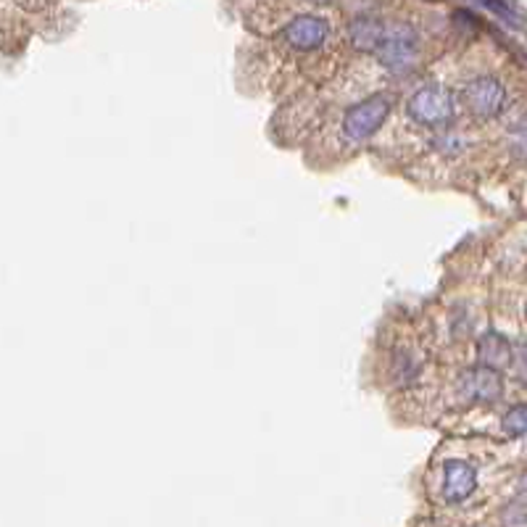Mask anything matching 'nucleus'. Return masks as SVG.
<instances>
[{
	"mask_svg": "<svg viewBox=\"0 0 527 527\" xmlns=\"http://www.w3.org/2000/svg\"><path fill=\"white\" fill-rule=\"evenodd\" d=\"M390 106L393 98L385 96V93H375L364 101L353 103L351 108L343 111V119H340V137L356 148V146H364L377 129L382 127V122L388 119L390 114Z\"/></svg>",
	"mask_w": 527,
	"mask_h": 527,
	"instance_id": "1",
	"label": "nucleus"
},
{
	"mask_svg": "<svg viewBox=\"0 0 527 527\" xmlns=\"http://www.w3.org/2000/svg\"><path fill=\"white\" fill-rule=\"evenodd\" d=\"M406 111L420 127L443 129V127L451 125L453 117H456V98L443 85H427L409 98Z\"/></svg>",
	"mask_w": 527,
	"mask_h": 527,
	"instance_id": "3",
	"label": "nucleus"
},
{
	"mask_svg": "<svg viewBox=\"0 0 527 527\" xmlns=\"http://www.w3.org/2000/svg\"><path fill=\"white\" fill-rule=\"evenodd\" d=\"M527 430V409L525 403H517L512 406L506 414H503V432L512 435V438H522Z\"/></svg>",
	"mask_w": 527,
	"mask_h": 527,
	"instance_id": "11",
	"label": "nucleus"
},
{
	"mask_svg": "<svg viewBox=\"0 0 527 527\" xmlns=\"http://www.w3.org/2000/svg\"><path fill=\"white\" fill-rule=\"evenodd\" d=\"M382 32H385V25L377 16H367V14L356 16L349 25V37H351L353 48L361 53H375L380 40H382Z\"/></svg>",
	"mask_w": 527,
	"mask_h": 527,
	"instance_id": "9",
	"label": "nucleus"
},
{
	"mask_svg": "<svg viewBox=\"0 0 527 527\" xmlns=\"http://www.w3.org/2000/svg\"><path fill=\"white\" fill-rule=\"evenodd\" d=\"M420 367H422V361H420L417 353L401 351L396 356V377L403 380V382H414L417 375H420Z\"/></svg>",
	"mask_w": 527,
	"mask_h": 527,
	"instance_id": "12",
	"label": "nucleus"
},
{
	"mask_svg": "<svg viewBox=\"0 0 527 527\" xmlns=\"http://www.w3.org/2000/svg\"><path fill=\"white\" fill-rule=\"evenodd\" d=\"M332 37L329 19L322 14H299L279 29V43L293 53H317Z\"/></svg>",
	"mask_w": 527,
	"mask_h": 527,
	"instance_id": "5",
	"label": "nucleus"
},
{
	"mask_svg": "<svg viewBox=\"0 0 527 527\" xmlns=\"http://www.w3.org/2000/svg\"><path fill=\"white\" fill-rule=\"evenodd\" d=\"M420 46H422L420 29L409 22H396L393 26H385L375 56L385 69H390L396 75H406L420 61Z\"/></svg>",
	"mask_w": 527,
	"mask_h": 527,
	"instance_id": "2",
	"label": "nucleus"
},
{
	"mask_svg": "<svg viewBox=\"0 0 527 527\" xmlns=\"http://www.w3.org/2000/svg\"><path fill=\"white\" fill-rule=\"evenodd\" d=\"M459 393L464 401L496 403L503 393V380L499 372L485 367H470L459 377Z\"/></svg>",
	"mask_w": 527,
	"mask_h": 527,
	"instance_id": "6",
	"label": "nucleus"
},
{
	"mask_svg": "<svg viewBox=\"0 0 527 527\" xmlns=\"http://www.w3.org/2000/svg\"><path fill=\"white\" fill-rule=\"evenodd\" d=\"M477 356H480V367L485 370H493V372H502L506 367H512L514 361V351H512V343L499 335V332H485L477 343Z\"/></svg>",
	"mask_w": 527,
	"mask_h": 527,
	"instance_id": "8",
	"label": "nucleus"
},
{
	"mask_svg": "<svg viewBox=\"0 0 527 527\" xmlns=\"http://www.w3.org/2000/svg\"><path fill=\"white\" fill-rule=\"evenodd\" d=\"M470 140L467 135L456 132V129H441L435 137H432V148L441 153V156H459V153L467 151Z\"/></svg>",
	"mask_w": 527,
	"mask_h": 527,
	"instance_id": "10",
	"label": "nucleus"
},
{
	"mask_svg": "<svg viewBox=\"0 0 527 527\" xmlns=\"http://www.w3.org/2000/svg\"><path fill=\"white\" fill-rule=\"evenodd\" d=\"M461 101L467 106V111L477 117V119H496L506 111L509 103V90L503 85L502 76L496 75H475L467 79L464 90H461Z\"/></svg>",
	"mask_w": 527,
	"mask_h": 527,
	"instance_id": "4",
	"label": "nucleus"
},
{
	"mask_svg": "<svg viewBox=\"0 0 527 527\" xmlns=\"http://www.w3.org/2000/svg\"><path fill=\"white\" fill-rule=\"evenodd\" d=\"M477 491V467L464 459H449L443 464L441 496L446 503H464Z\"/></svg>",
	"mask_w": 527,
	"mask_h": 527,
	"instance_id": "7",
	"label": "nucleus"
}]
</instances>
